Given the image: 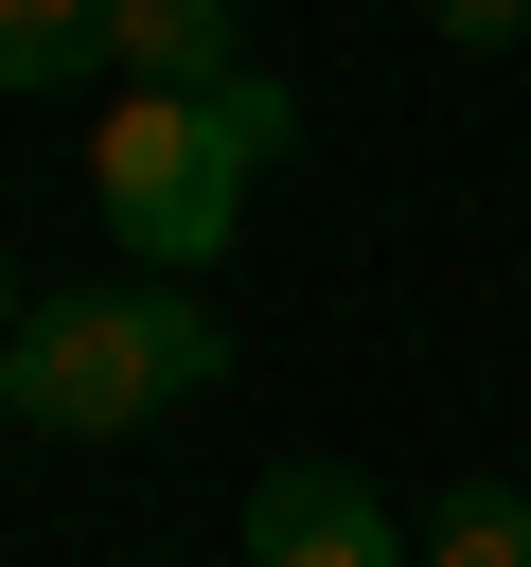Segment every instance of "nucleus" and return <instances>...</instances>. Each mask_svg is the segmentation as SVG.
<instances>
[{"instance_id":"f257e3e1","label":"nucleus","mask_w":531,"mask_h":567,"mask_svg":"<svg viewBox=\"0 0 531 567\" xmlns=\"http://www.w3.org/2000/svg\"><path fill=\"white\" fill-rule=\"evenodd\" d=\"M177 390H212V319L159 301V266L53 284V301H18V337H0V408H18L35 443H124V425L177 408Z\"/></svg>"},{"instance_id":"f03ea898","label":"nucleus","mask_w":531,"mask_h":567,"mask_svg":"<svg viewBox=\"0 0 531 567\" xmlns=\"http://www.w3.org/2000/svg\"><path fill=\"white\" fill-rule=\"evenodd\" d=\"M248 177H266V159L230 142V106H212V89H124V106H106V142H88V195H106L124 266H159V284L230 266Z\"/></svg>"},{"instance_id":"7ed1b4c3","label":"nucleus","mask_w":531,"mask_h":567,"mask_svg":"<svg viewBox=\"0 0 531 567\" xmlns=\"http://www.w3.org/2000/svg\"><path fill=\"white\" fill-rule=\"evenodd\" d=\"M248 567H425V549L354 461H266L248 478Z\"/></svg>"},{"instance_id":"20e7f679","label":"nucleus","mask_w":531,"mask_h":567,"mask_svg":"<svg viewBox=\"0 0 531 567\" xmlns=\"http://www.w3.org/2000/svg\"><path fill=\"white\" fill-rule=\"evenodd\" d=\"M106 71L124 89H212L248 53H230V0H106Z\"/></svg>"},{"instance_id":"39448f33","label":"nucleus","mask_w":531,"mask_h":567,"mask_svg":"<svg viewBox=\"0 0 531 567\" xmlns=\"http://www.w3.org/2000/svg\"><path fill=\"white\" fill-rule=\"evenodd\" d=\"M425 567H531V478H442L425 496Z\"/></svg>"},{"instance_id":"423d86ee","label":"nucleus","mask_w":531,"mask_h":567,"mask_svg":"<svg viewBox=\"0 0 531 567\" xmlns=\"http://www.w3.org/2000/svg\"><path fill=\"white\" fill-rule=\"evenodd\" d=\"M106 53V0H0V89H71Z\"/></svg>"},{"instance_id":"0eeeda50","label":"nucleus","mask_w":531,"mask_h":567,"mask_svg":"<svg viewBox=\"0 0 531 567\" xmlns=\"http://www.w3.org/2000/svg\"><path fill=\"white\" fill-rule=\"evenodd\" d=\"M425 18H442L460 53H513V35H531V0H425Z\"/></svg>"},{"instance_id":"6e6552de","label":"nucleus","mask_w":531,"mask_h":567,"mask_svg":"<svg viewBox=\"0 0 531 567\" xmlns=\"http://www.w3.org/2000/svg\"><path fill=\"white\" fill-rule=\"evenodd\" d=\"M18 301H35V284H18V248H0V337H18Z\"/></svg>"},{"instance_id":"1a4fd4ad","label":"nucleus","mask_w":531,"mask_h":567,"mask_svg":"<svg viewBox=\"0 0 531 567\" xmlns=\"http://www.w3.org/2000/svg\"><path fill=\"white\" fill-rule=\"evenodd\" d=\"M0 425H18V408H0Z\"/></svg>"}]
</instances>
